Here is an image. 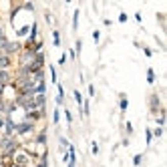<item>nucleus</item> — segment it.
Listing matches in <instances>:
<instances>
[{"label": "nucleus", "instance_id": "1", "mask_svg": "<svg viewBox=\"0 0 167 167\" xmlns=\"http://www.w3.org/2000/svg\"><path fill=\"white\" fill-rule=\"evenodd\" d=\"M18 149V143H16L12 137H2L0 139V157H12V153Z\"/></svg>", "mask_w": 167, "mask_h": 167}, {"label": "nucleus", "instance_id": "2", "mask_svg": "<svg viewBox=\"0 0 167 167\" xmlns=\"http://www.w3.org/2000/svg\"><path fill=\"white\" fill-rule=\"evenodd\" d=\"M12 165L14 167H30L32 165V157L28 155L24 149H16L12 153Z\"/></svg>", "mask_w": 167, "mask_h": 167}, {"label": "nucleus", "instance_id": "3", "mask_svg": "<svg viewBox=\"0 0 167 167\" xmlns=\"http://www.w3.org/2000/svg\"><path fill=\"white\" fill-rule=\"evenodd\" d=\"M32 129H34V123L32 121H20V123H16V125H14V133L16 135H26V133H30Z\"/></svg>", "mask_w": 167, "mask_h": 167}, {"label": "nucleus", "instance_id": "4", "mask_svg": "<svg viewBox=\"0 0 167 167\" xmlns=\"http://www.w3.org/2000/svg\"><path fill=\"white\" fill-rule=\"evenodd\" d=\"M20 49H22V46H20L18 42H8V44H6V49H4V54H8V57H10L12 53H18Z\"/></svg>", "mask_w": 167, "mask_h": 167}, {"label": "nucleus", "instance_id": "5", "mask_svg": "<svg viewBox=\"0 0 167 167\" xmlns=\"http://www.w3.org/2000/svg\"><path fill=\"white\" fill-rule=\"evenodd\" d=\"M149 107H151L153 113L161 111V107H159V97H157V95H151V99H149Z\"/></svg>", "mask_w": 167, "mask_h": 167}, {"label": "nucleus", "instance_id": "6", "mask_svg": "<svg viewBox=\"0 0 167 167\" xmlns=\"http://www.w3.org/2000/svg\"><path fill=\"white\" fill-rule=\"evenodd\" d=\"M10 67V57L8 54H0V71H6Z\"/></svg>", "mask_w": 167, "mask_h": 167}, {"label": "nucleus", "instance_id": "7", "mask_svg": "<svg viewBox=\"0 0 167 167\" xmlns=\"http://www.w3.org/2000/svg\"><path fill=\"white\" fill-rule=\"evenodd\" d=\"M147 83L149 85L155 83V72H153V68H147Z\"/></svg>", "mask_w": 167, "mask_h": 167}, {"label": "nucleus", "instance_id": "8", "mask_svg": "<svg viewBox=\"0 0 167 167\" xmlns=\"http://www.w3.org/2000/svg\"><path fill=\"white\" fill-rule=\"evenodd\" d=\"M77 26H79V10H75V14H72V28L77 30Z\"/></svg>", "mask_w": 167, "mask_h": 167}, {"label": "nucleus", "instance_id": "9", "mask_svg": "<svg viewBox=\"0 0 167 167\" xmlns=\"http://www.w3.org/2000/svg\"><path fill=\"white\" fill-rule=\"evenodd\" d=\"M151 139H153L151 129H145V141H147V145H151Z\"/></svg>", "mask_w": 167, "mask_h": 167}, {"label": "nucleus", "instance_id": "10", "mask_svg": "<svg viewBox=\"0 0 167 167\" xmlns=\"http://www.w3.org/2000/svg\"><path fill=\"white\" fill-rule=\"evenodd\" d=\"M36 167H49L46 165V157H38L36 159Z\"/></svg>", "mask_w": 167, "mask_h": 167}, {"label": "nucleus", "instance_id": "11", "mask_svg": "<svg viewBox=\"0 0 167 167\" xmlns=\"http://www.w3.org/2000/svg\"><path fill=\"white\" fill-rule=\"evenodd\" d=\"M53 40H54V46H61V36H58V32H57V30L53 32Z\"/></svg>", "mask_w": 167, "mask_h": 167}, {"label": "nucleus", "instance_id": "12", "mask_svg": "<svg viewBox=\"0 0 167 167\" xmlns=\"http://www.w3.org/2000/svg\"><path fill=\"white\" fill-rule=\"evenodd\" d=\"M4 125H6V113H0V131L4 129Z\"/></svg>", "mask_w": 167, "mask_h": 167}, {"label": "nucleus", "instance_id": "13", "mask_svg": "<svg viewBox=\"0 0 167 167\" xmlns=\"http://www.w3.org/2000/svg\"><path fill=\"white\" fill-rule=\"evenodd\" d=\"M125 109H127V97L121 95V111H125Z\"/></svg>", "mask_w": 167, "mask_h": 167}, {"label": "nucleus", "instance_id": "14", "mask_svg": "<svg viewBox=\"0 0 167 167\" xmlns=\"http://www.w3.org/2000/svg\"><path fill=\"white\" fill-rule=\"evenodd\" d=\"M50 79H53V83H57V71H54V67H50Z\"/></svg>", "mask_w": 167, "mask_h": 167}, {"label": "nucleus", "instance_id": "15", "mask_svg": "<svg viewBox=\"0 0 167 167\" xmlns=\"http://www.w3.org/2000/svg\"><path fill=\"white\" fill-rule=\"evenodd\" d=\"M99 38H101V32H99V30H95V32H93V40L99 42Z\"/></svg>", "mask_w": 167, "mask_h": 167}, {"label": "nucleus", "instance_id": "16", "mask_svg": "<svg viewBox=\"0 0 167 167\" xmlns=\"http://www.w3.org/2000/svg\"><path fill=\"white\" fill-rule=\"evenodd\" d=\"M119 22H127V14H125V12H121V14H119Z\"/></svg>", "mask_w": 167, "mask_h": 167}, {"label": "nucleus", "instance_id": "17", "mask_svg": "<svg viewBox=\"0 0 167 167\" xmlns=\"http://www.w3.org/2000/svg\"><path fill=\"white\" fill-rule=\"evenodd\" d=\"M65 117H67V121H68V123H71V121H72V115H71V111H68V109L65 111Z\"/></svg>", "mask_w": 167, "mask_h": 167}, {"label": "nucleus", "instance_id": "18", "mask_svg": "<svg viewBox=\"0 0 167 167\" xmlns=\"http://www.w3.org/2000/svg\"><path fill=\"white\" fill-rule=\"evenodd\" d=\"M141 159H143V155H135V159H133V163H135V165H139V163H141Z\"/></svg>", "mask_w": 167, "mask_h": 167}, {"label": "nucleus", "instance_id": "19", "mask_svg": "<svg viewBox=\"0 0 167 167\" xmlns=\"http://www.w3.org/2000/svg\"><path fill=\"white\" fill-rule=\"evenodd\" d=\"M143 53H145V57H151L153 50H151V49H143Z\"/></svg>", "mask_w": 167, "mask_h": 167}, {"label": "nucleus", "instance_id": "20", "mask_svg": "<svg viewBox=\"0 0 167 167\" xmlns=\"http://www.w3.org/2000/svg\"><path fill=\"white\" fill-rule=\"evenodd\" d=\"M127 133H129V135L133 133V125H131V123H127Z\"/></svg>", "mask_w": 167, "mask_h": 167}, {"label": "nucleus", "instance_id": "21", "mask_svg": "<svg viewBox=\"0 0 167 167\" xmlns=\"http://www.w3.org/2000/svg\"><path fill=\"white\" fill-rule=\"evenodd\" d=\"M93 153H95V155L99 153V145H97V143H93Z\"/></svg>", "mask_w": 167, "mask_h": 167}, {"label": "nucleus", "instance_id": "22", "mask_svg": "<svg viewBox=\"0 0 167 167\" xmlns=\"http://www.w3.org/2000/svg\"><path fill=\"white\" fill-rule=\"evenodd\" d=\"M53 121H54V125L58 123V111H54V117H53Z\"/></svg>", "mask_w": 167, "mask_h": 167}, {"label": "nucleus", "instance_id": "23", "mask_svg": "<svg viewBox=\"0 0 167 167\" xmlns=\"http://www.w3.org/2000/svg\"><path fill=\"white\" fill-rule=\"evenodd\" d=\"M155 135H157V137H161V135H163V129H161V127H159V129H155Z\"/></svg>", "mask_w": 167, "mask_h": 167}, {"label": "nucleus", "instance_id": "24", "mask_svg": "<svg viewBox=\"0 0 167 167\" xmlns=\"http://www.w3.org/2000/svg\"><path fill=\"white\" fill-rule=\"evenodd\" d=\"M4 36V30H2V26H0V38H2Z\"/></svg>", "mask_w": 167, "mask_h": 167}, {"label": "nucleus", "instance_id": "25", "mask_svg": "<svg viewBox=\"0 0 167 167\" xmlns=\"http://www.w3.org/2000/svg\"><path fill=\"white\" fill-rule=\"evenodd\" d=\"M0 167H6V163H4V161H0Z\"/></svg>", "mask_w": 167, "mask_h": 167}, {"label": "nucleus", "instance_id": "26", "mask_svg": "<svg viewBox=\"0 0 167 167\" xmlns=\"http://www.w3.org/2000/svg\"><path fill=\"white\" fill-rule=\"evenodd\" d=\"M0 54H2V53H0Z\"/></svg>", "mask_w": 167, "mask_h": 167}]
</instances>
